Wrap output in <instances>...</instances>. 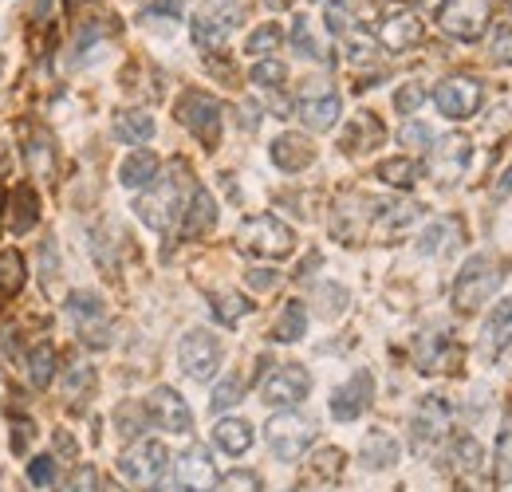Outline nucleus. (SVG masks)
Listing matches in <instances>:
<instances>
[{"instance_id":"1","label":"nucleus","mask_w":512,"mask_h":492,"mask_svg":"<svg viewBox=\"0 0 512 492\" xmlns=\"http://www.w3.org/2000/svg\"><path fill=\"white\" fill-rule=\"evenodd\" d=\"M193 189L197 185L190 182V166L186 162H174L170 174L154 178L150 189L134 201V213L142 225H150L154 233H170L182 217H186V205H190Z\"/></svg>"},{"instance_id":"2","label":"nucleus","mask_w":512,"mask_h":492,"mask_svg":"<svg viewBox=\"0 0 512 492\" xmlns=\"http://www.w3.org/2000/svg\"><path fill=\"white\" fill-rule=\"evenodd\" d=\"M505 268H509L505 256H493V252L469 256L465 268H461L457 280H453V308L465 311V315L485 308V304L497 296V288L505 284Z\"/></svg>"},{"instance_id":"3","label":"nucleus","mask_w":512,"mask_h":492,"mask_svg":"<svg viewBox=\"0 0 512 492\" xmlns=\"http://www.w3.org/2000/svg\"><path fill=\"white\" fill-rule=\"evenodd\" d=\"M245 24L241 0H205L193 16V44L201 52H217L229 44V36Z\"/></svg>"},{"instance_id":"4","label":"nucleus","mask_w":512,"mask_h":492,"mask_svg":"<svg viewBox=\"0 0 512 492\" xmlns=\"http://www.w3.org/2000/svg\"><path fill=\"white\" fill-rule=\"evenodd\" d=\"M237 245L245 248L249 256H264V260H280L296 248V233L272 217V213H256V217H245L241 229H237Z\"/></svg>"},{"instance_id":"5","label":"nucleus","mask_w":512,"mask_h":492,"mask_svg":"<svg viewBox=\"0 0 512 492\" xmlns=\"http://www.w3.org/2000/svg\"><path fill=\"white\" fill-rule=\"evenodd\" d=\"M493 20V0H442L438 24L453 40H481Z\"/></svg>"},{"instance_id":"6","label":"nucleus","mask_w":512,"mask_h":492,"mask_svg":"<svg viewBox=\"0 0 512 492\" xmlns=\"http://www.w3.org/2000/svg\"><path fill=\"white\" fill-rule=\"evenodd\" d=\"M178 123L190 130L201 146H217L221 142V103L205 91H186L178 99Z\"/></svg>"},{"instance_id":"7","label":"nucleus","mask_w":512,"mask_h":492,"mask_svg":"<svg viewBox=\"0 0 512 492\" xmlns=\"http://www.w3.org/2000/svg\"><path fill=\"white\" fill-rule=\"evenodd\" d=\"M166 469H170V453H166L162 441H138L119 461V473L138 489H154L166 477Z\"/></svg>"},{"instance_id":"8","label":"nucleus","mask_w":512,"mask_h":492,"mask_svg":"<svg viewBox=\"0 0 512 492\" xmlns=\"http://www.w3.org/2000/svg\"><path fill=\"white\" fill-rule=\"evenodd\" d=\"M339 111H343V99L331 83L323 79H312L300 87V99H296V115L308 130H331L339 123Z\"/></svg>"},{"instance_id":"9","label":"nucleus","mask_w":512,"mask_h":492,"mask_svg":"<svg viewBox=\"0 0 512 492\" xmlns=\"http://www.w3.org/2000/svg\"><path fill=\"white\" fill-rule=\"evenodd\" d=\"M449 433V402L442 394H426L410 418V445L414 453H430L434 445H442Z\"/></svg>"},{"instance_id":"10","label":"nucleus","mask_w":512,"mask_h":492,"mask_svg":"<svg viewBox=\"0 0 512 492\" xmlns=\"http://www.w3.org/2000/svg\"><path fill=\"white\" fill-rule=\"evenodd\" d=\"M268 449L280 457V461H300L304 457V449L316 441V426L308 422V418H300V414H276L272 422H268Z\"/></svg>"},{"instance_id":"11","label":"nucleus","mask_w":512,"mask_h":492,"mask_svg":"<svg viewBox=\"0 0 512 492\" xmlns=\"http://www.w3.org/2000/svg\"><path fill=\"white\" fill-rule=\"evenodd\" d=\"M461 359H465L461 343L446 331H426V335L414 339V363L426 374H457Z\"/></svg>"},{"instance_id":"12","label":"nucleus","mask_w":512,"mask_h":492,"mask_svg":"<svg viewBox=\"0 0 512 492\" xmlns=\"http://www.w3.org/2000/svg\"><path fill=\"white\" fill-rule=\"evenodd\" d=\"M375 205L371 197L363 193H351L335 205V217H331V233L343 241V245H359L367 233H371V221H375Z\"/></svg>"},{"instance_id":"13","label":"nucleus","mask_w":512,"mask_h":492,"mask_svg":"<svg viewBox=\"0 0 512 492\" xmlns=\"http://www.w3.org/2000/svg\"><path fill=\"white\" fill-rule=\"evenodd\" d=\"M308 390H312V374L304 367H296V363L276 367L260 382V398L268 406H300L308 398Z\"/></svg>"},{"instance_id":"14","label":"nucleus","mask_w":512,"mask_h":492,"mask_svg":"<svg viewBox=\"0 0 512 492\" xmlns=\"http://www.w3.org/2000/svg\"><path fill=\"white\" fill-rule=\"evenodd\" d=\"M178 363H182V370L190 374L193 382H209L217 374V367H221V343H217V335L190 331L182 339V347H178Z\"/></svg>"},{"instance_id":"15","label":"nucleus","mask_w":512,"mask_h":492,"mask_svg":"<svg viewBox=\"0 0 512 492\" xmlns=\"http://www.w3.org/2000/svg\"><path fill=\"white\" fill-rule=\"evenodd\" d=\"M481 99H485V91H481V83L473 75H449L446 83H438V91H434V103H438V111L446 119H469V115H477Z\"/></svg>"},{"instance_id":"16","label":"nucleus","mask_w":512,"mask_h":492,"mask_svg":"<svg viewBox=\"0 0 512 492\" xmlns=\"http://www.w3.org/2000/svg\"><path fill=\"white\" fill-rule=\"evenodd\" d=\"M67 315L83 331V343H91V347H107L111 343V335H107V308H103V300L95 292H71L67 296Z\"/></svg>"},{"instance_id":"17","label":"nucleus","mask_w":512,"mask_h":492,"mask_svg":"<svg viewBox=\"0 0 512 492\" xmlns=\"http://www.w3.org/2000/svg\"><path fill=\"white\" fill-rule=\"evenodd\" d=\"M469 158H473V142H469L465 134H446L438 146L430 142V174L442 185L457 182V178L465 174Z\"/></svg>"},{"instance_id":"18","label":"nucleus","mask_w":512,"mask_h":492,"mask_svg":"<svg viewBox=\"0 0 512 492\" xmlns=\"http://www.w3.org/2000/svg\"><path fill=\"white\" fill-rule=\"evenodd\" d=\"M371 398H375V378H371V370H355V374L331 394V418H335V422H355V418L371 406Z\"/></svg>"},{"instance_id":"19","label":"nucleus","mask_w":512,"mask_h":492,"mask_svg":"<svg viewBox=\"0 0 512 492\" xmlns=\"http://www.w3.org/2000/svg\"><path fill=\"white\" fill-rule=\"evenodd\" d=\"M146 414H150L154 426H162V430H170V433L193 430V414H190V406H186V398H182L178 390H170V386H158V390L150 394Z\"/></svg>"},{"instance_id":"20","label":"nucleus","mask_w":512,"mask_h":492,"mask_svg":"<svg viewBox=\"0 0 512 492\" xmlns=\"http://www.w3.org/2000/svg\"><path fill=\"white\" fill-rule=\"evenodd\" d=\"M418 217H422V205H414V201H379V205H375L371 233H375L383 245H390V241L402 237Z\"/></svg>"},{"instance_id":"21","label":"nucleus","mask_w":512,"mask_h":492,"mask_svg":"<svg viewBox=\"0 0 512 492\" xmlns=\"http://www.w3.org/2000/svg\"><path fill=\"white\" fill-rule=\"evenodd\" d=\"M178 485L186 492H213L217 489V469L205 445H190L178 461Z\"/></svg>"},{"instance_id":"22","label":"nucleus","mask_w":512,"mask_h":492,"mask_svg":"<svg viewBox=\"0 0 512 492\" xmlns=\"http://www.w3.org/2000/svg\"><path fill=\"white\" fill-rule=\"evenodd\" d=\"M422 40H426V28H422V20L414 12H394L379 24V44L386 52H410Z\"/></svg>"},{"instance_id":"23","label":"nucleus","mask_w":512,"mask_h":492,"mask_svg":"<svg viewBox=\"0 0 512 492\" xmlns=\"http://www.w3.org/2000/svg\"><path fill=\"white\" fill-rule=\"evenodd\" d=\"M268 154H272L276 170H284V174H300V170H308L316 162V146L304 134H280Z\"/></svg>"},{"instance_id":"24","label":"nucleus","mask_w":512,"mask_h":492,"mask_svg":"<svg viewBox=\"0 0 512 492\" xmlns=\"http://www.w3.org/2000/svg\"><path fill=\"white\" fill-rule=\"evenodd\" d=\"M465 241V225L457 217H438L434 225H426V233L418 237V252L422 256H446Z\"/></svg>"},{"instance_id":"25","label":"nucleus","mask_w":512,"mask_h":492,"mask_svg":"<svg viewBox=\"0 0 512 492\" xmlns=\"http://www.w3.org/2000/svg\"><path fill=\"white\" fill-rule=\"evenodd\" d=\"M213 225H217V201H213L209 189L197 185L190 205H186V217H182V237H186V241H197V237H205Z\"/></svg>"},{"instance_id":"26","label":"nucleus","mask_w":512,"mask_h":492,"mask_svg":"<svg viewBox=\"0 0 512 492\" xmlns=\"http://www.w3.org/2000/svg\"><path fill=\"white\" fill-rule=\"evenodd\" d=\"M386 138V126L375 119V115H355L347 130H343V138H339V146L347 150V154H363V150H375V146H383Z\"/></svg>"},{"instance_id":"27","label":"nucleus","mask_w":512,"mask_h":492,"mask_svg":"<svg viewBox=\"0 0 512 492\" xmlns=\"http://www.w3.org/2000/svg\"><path fill=\"white\" fill-rule=\"evenodd\" d=\"M512 343V296L501 300L497 311L485 319V331H481V351L485 355H501Z\"/></svg>"},{"instance_id":"28","label":"nucleus","mask_w":512,"mask_h":492,"mask_svg":"<svg viewBox=\"0 0 512 492\" xmlns=\"http://www.w3.org/2000/svg\"><path fill=\"white\" fill-rule=\"evenodd\" d=\"M449 461H453V469L465 477V489H477V477H481V469H485V461H481V445H477L473 437H457Z\"/></svg>"},{"instance_id":"29","label":"nucleus","mask_w":512,"mask_h":492,"mask_svg":"<svg viewBox=\"0 0 512 492\" xmlns=\"http://www.w3.org/2000/svg\"><path fill=\"white\" fill-rule=\"evenodd\" d=\"M359 457H363L367 469H390V465L398 461V441H394L386 430H371L367 437H363Z\"/></svg>"},{"instance_id":"30","label":"nucleus","mask_w":512,"mask_h":492,"mask_svg":"<svg viewBox=\"0 0 512 492\" xmlns=\"http://www.w3.org/2000/svg\"><path fill=\"white\" fill-rule=\"evenodd\" d=\"M158 154L154 150H134L127 162H123V170H119V182L127 185V189H142V185H150L158 178Z\"/></svg>"},{"instance_id":"31","label":"nucleus","mask_w":512,"mask_h":492,"mask_svg":"<svg viewBox=\"0 0 512 492\" xmlns=\"http://www.w3.org/2000/svg\"><path fill=\"white\" fill-rule=\"evenodd\" d=\"M213 441H217L225 453L241 457V453H249V449H253V426H249V422H241V418H225V422H217Z\"/></svg>"},{"instance_id":"32","label":"nucleus","mask_w":512,"mask_h":492,"mask_svg":"<svg viewBox=\"0 0 512 492\" xmlns=\"http://www.w3.org/2000/svg\"><path fill=\"white\" fill-rule=\"evenodd\" d=\"M304 331H308V308L300 300H288L284 311H280V319L272 323V339L276 343H296Z\"/></svg>"},{"instance_id":"33","label":"nucleus","mask_w":512,"mask_h":492,"mask_svg":"<svg viewBox=\"0 0 512 492\" xmlns=\"http://www.w3.org/2000/svg\"><path fill=\"white\" fill-rule=\"evenodd\" d=\"M150 134H154V119L146 111H123V115H115V138L119 142L142 146V142H150Z\"/></svg>"},{"instance_id":"34","label":"nucleus","mask_w":512,"mask_h":492,"mask_svg":"<svg viewBox=\"0 0 512 492\" xmlns=\"http://www.w3.org/2000/svg\"><path fill=\"white\" fill-rule=\"evenodd\" d=\"M24 288V256L16 248H4L0 252V308Z\"/></svg>"},{"instance_id":"35","label":"nucleus","mask_w":512,"mask_h":492,"mask_svg":"<svg viewBox=\"0 0 512 492\" xmlns=\"http://www.w3.org/2000/svg\"><path fill=\"white\" fill-rule=\"evenodd\" d=\"M24 162H28V170L36 178H48L56 170V146H52V138L48 134H32L28 146H24Z\"/></svg>"},{"instance_id":"36","label":"nucleus","mask_w":512,"mask_h":492,"mask_svg":"<svg viewBox=\"0 0 512 492\" xmlns=\"http://www.w3.org/2000/svg\"><path fill=\"white\" fill-rule=\"evenodd\" d=\"M379 182L394 185V189H410V185L422 178V166L414 162V158H386V162H379Z\"/></svg>"},{"instance_id":"37","label":"nucleus","mask_w":512,"mask_h":492,"mask_svg":"<svg viewBox=\"0 0 512 492\" xmlns=\"http://www.w3.org/2000/svg\"><path fill=\"white\" fill-rule=\"evenodd\" d=\"M213 315H217V323H225V327H233V323H241L249 311H253V304L241 296V292H213Z\"/></svg>"},{"instance_id":"38","label":"nucleus","mask_w":512,"mask_h":492,"mask_svg":"<svg viewBox=\"0 0 512 492\" xmlns=\"http://www.w3.org/2000/svg\"><path fill=\"white\" fill-rule=\"evenodd\" d=\"M28 378H32V386H40V390L56 378V347H52V343L32 347V355H28Z\"/></svg>"},{"instance_id":"39","label":"nucleus","mask_w":512,"mask_h":492,"mask_svg":"<svg viewBox=\"0 0 512 492\" xmlns=\"http://www.w3.org/2000/svg\"><path fill=\"white\" fill-rule=\"evenodd\" d=\"M12 205H16V217H12V233H28L32 225H36V189H28V185H20L16 193H12Z\"/></svg>"},{"instance_id":"40","label":"nucleus","mask_w":512,"mask_h":492,"mask_svg":"<svg viewBox=\"0 0 512 492\" xmlns=\"http://www.w3.org/2000/svg\"><path fill=\"white\" fill-rule=\"evenodd\" d=\"M497 485H512V410L505 414V426L497 433Z\"/></svg>"},{"instance_id":"41","label":"nucleus","mask_w":512,"mask_h":492,"mask_svg":"<svg viewBox=\"0 0 512 492\" xmlns=\"http://www.w3.org/2000/svg\"><path fill=\"white\" fill-rule=\"evenodd\" d=\"M91 390H95V370L87 363H71L64 370V394L67 398H91Z\"/></svg>"},{"instance_id":"42","label":"nucleus","mask_w":512,"mask_h":492,"mask_svg":"<svg viewBox=\"0 0 512 492\" xmlns=\"http://www.w3.org/2000/svg\"><path fill=\"white\" fill-rule=\"evenodd\" d=\"M249 79H253L260 91H280L284 79H288V67L280 60H260L253 71H249Z\"/></svg>"},{"instance_id":"43","label":"nucleus","mask_w":512,"mask_h":492,"mask_svg":"<svg viewBox=\"0 0 512 492\" xmlns=\"http://www.w3.org/2000/svg\"><path fill=\"white\" fill-rule=\"evenodd\" d=\"M245 386H249V382H245V374H229V378L213 390L209 406H213V410H229V406H237V402H241V394H245Z\"/></svg>"},{"instance_id":"44","label":"nucleus","mask_w":512,"mask_h":492,"mask_svg":"<svg viewBox=\"0 0 512 492\" xmlns=\"http://www.w3.org/2000/svg\"><path fill=\"white\" fill-rule=\"evenodd\" d=\"M280 40H284V32H280L276 24H260L253 36H249L245 52H249V56H268V52H276V48H280Z\"/></svg>"},{"instance_id":"45","label":"nucleus","mask_w":512,"mask_h":492,"mask_svg":"<svg viewBox=\"0 0 512 492\" xmlns=\"http://www.w3.org/2000/svg\"><path fill=\"white\" fill-rule=\"evenodd\" d=\"M426 99H430V91H426L422 83H402V87L394 91V111H398V115H414Z\"/></svg>"},{"instance_id":"46","label":"nucleus","mask_w":512,"mask_h":492,"mask_svg":"<svg viewBox=\"0 0 512 492\" xmlns=\"http://www.w3.org/2000/svg\"><path fill=\"white\" fill-rule=\"evenodd\" d=\"M292 44H296V52H300L304 60H323L320 44L312 40V28H308V16H296V24H292Z\"/></svg>"},{"instance_id":"47","label":"nucleus","mask_w":512,"mask_h":492,"mask_svg":"<svg viewBox=\"0 0 512 492\" xmlns=\"http://www.w3.org/2000/svg\"><path fill=\"white\" fill-rule=\"evenodd\" d=\"M316 304H320V315H327V319H335L339 311L347 308V292H343L339 284H323L320 292H316Z\"/></svg>"},{"instance_id":"48","label":"nucleus","mask_w":512,"mask_h":492,"mask_svg":"<svg viewBox=\"0 0 512 492\" xmlns=\"http://www.w3.org/2000/svg\"><path fill=\"white\" fill-rule=\"evenodd\" d=\"M217 492H260V477L249 469H233L229 477L217 481Z\"/></svg>"},{"instance_id":"49","label":"nucleus","mask_w":512,"mask_h":492,"mask_svg":"<svg viewBox=\"0 0 512 492\" xmlns=\"http://www.w3.org/2000/svg\"><path fill=\"white\" fill-rule=\"evenodd\" d=\"M323 24H327V32H335V36H351V8H347L343 0H339V4H327Z\"/></svg>"},{"instance_id":"50","label":"nucleus","mask_w":512,"mask_h":492,"mask_svg":"<svg viewBox=\"0 0 512 492\" xmlns=\"http://www.w3.org/2000/svg\"><path fill=\"white\" fill-rule=\"evenodd\" d=\"M28 481L40 485V489H52L56 485V457H36L28 465Z\"/></svg>"},{"instance_id":"51","label":"nucleus","mask_w":512,"mask_h":492,"mask_svg":"<svg viewBox=\"0 0 512 492\" xmlns=\"http://www.w3.org/2000/svg\"><path fill=\"white\" fill-rule=\"evenodd\" d=\"M489 60L497 67H509L512 63V28H497L493 44H489Z\"/></svg>"},{"instance_id":"52","label":"nucleus","mask_w":512,"mask_h":492,"mask_svg":"<svg viewBox=\"0 0 512 492\" xmlns=\"http://www.w3.org/2000/svg\"><path fill=\"white\" fill-rule=\"evenodd\" d=\"M312 473L316 477H339L343 473V453L339 449H323L320 457L312 461Z\"/></svg>"},{"instance_id":"53","label":"nucleus","mask_w":512,"mask_h":492,"mask_svg":"<svg viewBox=\"0 0 512 492\" xmlns=\"http://www.w3.org/2000/svg\"><path fill=\"white\" fill-rule=\"evenodd\" d=\"M67 492H99V473H95V465H79V469L71 473V481H67Z\"/></svg>"},{"instance_id":"54","label":"nucleus","mask_w":512,"mask_h":492,"mask_svg":"<svg viewBox=\"0 0 512 492\" xmlns=\"http://www.w3.org/2000/svg\"><path fill=\"white\" fill-rule=\"evenodd\" d=\"M249 284L260 288V292H268V288H276V272H268V268H253V272H249Z\"/></svg>"},{"instance_id":"55","label":"nucleus","mask_w":512,"mask_h":492,"mask_svg":"<svg viewBox=\"0 0 512 492\" xmlns=\"http://www.w3.org/2000/svg\"><path fill=\"white\" fill-rule=\"evenodd\" d=\"M402 142H422V146H426V142H430V130L418 123H410L406 130H402Z\"/></svg>"},{"instance_id":"56","label":"nucleus","mask_w":512,"mask_h":492,"mask_svg":"<svg viewBox=\"0 0 512 492\" xmlns=\"http://www.w3.org/2000/svg\"><path fill=\"white\" fill-rule=\"evenodd\" d=\"M509 193H512V166H509V170H505V178H501V185L493 189V197H497V201H505Z\"/></svg>"},{"instance_id":"57","label":"nucleus","mask_w":512,"mask_h":492,"mask_svg":"<svg viewBox=\"0 0 512 492\" xmlns=\"http://www.w3.org/2000/svg\"><path fill=\"white\" fill-rule=\"evenodd\" d=\"M264 4H268V8H276V12H284V8L292 4V0H264Z\"/></svg>"},{"instance_id":"58","label":"nucleus","mask_w":512,"mask_h":492,"mask_svg":"<svg viewBox=\"0 0 512 492\" xmlns=\"http://www.w3.org/2000/svg\"><path fill=\"white\" fill-rule=\"evenodd\" d=\"M99 492H127V489H123L119 481H107V485H103V489H99Z\"/></svg>"},{"instance_id":"59","label":"nucleus","mask_w":512,"mask_h":492,"mask_svg":"<svg viewBox=\"0 0 512 492\" xmlns=\"http://www.w3.org/2000/svg\"><path fill=\"white\" fill-rule=\"evenodd\" d=\"M154 492H174V485H162V481H158V485H154Z\"/></svg>"},{"instance_id":"60","label":"nucleus","mask_w":512,"mask_h":492,"mask_svg":"<svg viewBox=\"0 0 512 492\" xmlns=\"http://www.w3.org/2000/svg\"><path fill=\"white\" fill-rule=\"evenodd\" d=\"M505 4H509V8H512V0H505Z\"/></svg>"}]
</instances>
